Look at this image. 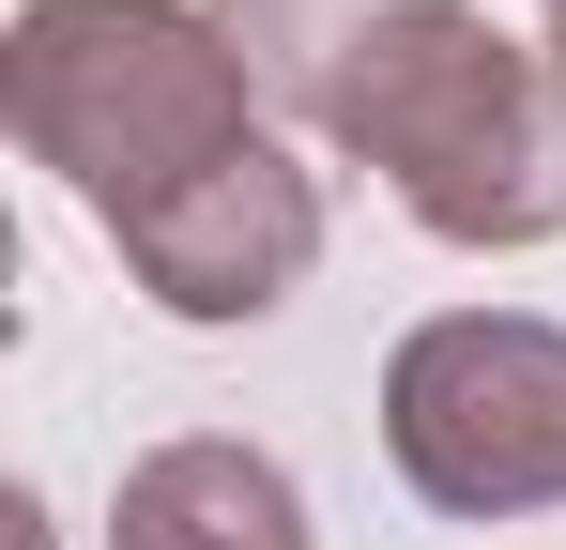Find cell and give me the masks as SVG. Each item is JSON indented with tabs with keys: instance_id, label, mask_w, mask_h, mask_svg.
<instances>
[{
	"instance_id": "cell-1",
	"label": "cell",
	"mask_w": 566,
	"mask_h": 550,
	"mask_svg": "<svg viewBox=\"0 0 566 550\" xmlns=\"http://www.w3.org/2000/svg\"><path fill=\"white\" fill-rule=\"evenodd\" d=\"M306 138L337 169H368L429 245L460 261H521L566 230V62L490 31L474 0L398 15L353 77L306 107Z\"/></svg>"
},
{
	"instance_id": "cell-2",
	"label": "cell",
	"mask_w": 566,
	"mask_h": 550,
	"mask_svg": "<svg viewBox=\"0 0 566 550\" xmlns=\"http://www.w3.org/2000/svg\"><path fill=\"white\" fill-rule=\"evenodd\" d=\"M0 123L107 245L138 214H169L199 169H230L245 138H276L245 46L214 31V0H15Z\"/></svg>"
},
{
	"instance_id": "cell-3",
	"label": "cell",
	"mask_w": 566,
	"mask_h": 550,
	"mask_svg": "<svg viewBox=\"0 0 566 550\" xmlns=\"http://www.w3.org/2000/svg\"><path fill=\"white\" fill-rule=\"evenodd\" d=\"M382 458L429 520H552L566 505V321L444 306L382 352Z\"/></svg>"
},
{
	"instance_id": "cell-4",
	"label": "cell",
	"mask_w": 566,
	"mask_h": 550,
	"mask_svg": "<svg viewBox=\"0 0 566 550\" xmlns=\"http://www.w3.org/2000/svg\"><path fill=\"white\" fill-rule=\"evenodd\" d=\"M123 275H138L169 321H199V337L276 321L291 290L322 275V169H306L291 138H245L230 169H199L169 214L123 230Z\"/></svg>"
},
{
	"instance_id": "cell-5",
	"label": "cell",
	"mask_w": 566,
	"mask_h": 550,
	"mask_svg": "<svg viewBox=\"0 0 566 550\" xmlns=\"http://www.w3.org/2000/svg\"><path fill=\"white\" fill-rule=\"evenodd\" d=\"M107 550H322V536H306V489H291L276 444H245V429H169V444L123 458Z\"/></svg>"
},
{
	"instance_id": "cell-6",
	"label": "cell",
	"mask_w": 566,
	"mask_h": 550,
	"mask_svg": "<svg viewBox=\"0 0 566 550\" xmlns=\"http://www.w3.org/2000/svg\"><path fill=\"white\" fill-rule=\"evenodd\" d=\"M398 15H429V0H214V31L245 46L261 107H291V123H306L322 92H337L353 62H368V46L398 31Z\"/></svg>"
},
{
	"instance_id": "cell-7",
	"label": "cell",
	"mask_w": 566,
	"mask_h": 550,
	"mask_svg": "<svg viewBox=\"0 0 566 550\" xmlns=\"http://www.w3.org/2000/svg\"><path fill=\"white\" fill-rule=\"evenodd\" d=\"M536 46H552V62H566V0H536Z\"/></svg>"
}]
</instances>
